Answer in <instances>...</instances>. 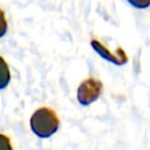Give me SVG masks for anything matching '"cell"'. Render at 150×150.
I'll return each instance as SVG.
<instances>
[{
  "instance_id": "obj_6",
  "label": "cell",
  "mask_w": 150,
  "mask_h": 150,
  "mask_svg": "<svg viewBox=\"0 0 150 150\" xmlns=\"http://www.w3.org/2000/svg\"><path fill=\"white\" fill-rule=\"evenodd\" d=\"M7 20H6V16H5V13L2 9H0V39L2 36H5V34L7 33Z\"/></svg>"
},
{
  "instance_id": "obj_5",
  "label": "cell",
  "mask_w": 150,
  "mask_h": 150,
  "mask_svg": "<svg viewBox=\"0 0 150 150\" xmlns=\"http://www.w3.org/2000/svg\"><path fill=\"white\" fill-rule=\"evenodd\" d=\"M127 2L136 9H145L150 7V0H127Z\"/></svg>"
},
{
  "instance_id": "obj_7",
  "label": "cell",
  "mask_w": 150,
  "mask_h": 150,
  "mask_svg": "<svg viewBox=\"0 0 150 150\" xmlns=\"http://www.w3.org/2000/svg\"><path fill=\"white\" fill-rule=\"evenodd\" d=\"M0 150H13L11 139L4 134H0Z\"/></svg>"
},
{
  "instance_id": "obj_3",
  "label": "cell",
  "mask_w": 150,
  "mask_h": 150,
  "mask_svg": "<svg viewBox=\"0 0 150 150\" xmlns=\"http://www.w3.org/2000/svg\"><path fill=\"white\" fill-rule=\"evenodd\" d=\"M90 46H91L94 52H96L102 59L107 60L110 63H114L116 66H123L128 62V56L122 48H117L115 50V53H112L102 42H100L96 39L90 40Z\"/></svg>"
},
{
  "instance_id": "obj_4",
  "label": "cell",
  "mask_w": 150,
  "mask_h": 150,
  "mask_svg": "<svg viewBox=\"0 0 150 150\" xmlns=\"http://www.w3.org/2000/svg\"><path fill=\"white\" fill-rule=\"evenodd\" d=\"M11 81V73L6 61L0 56V90L5 89Z\"/></svg>"
},
{
  "instance_id": "obj_1",
  "label": "cell",
  "mask_w": 150,
  "mask_h": 150,
  "mask_svg": "<svg viewBox=\"0 0 150 150\" xmlns=\"http://www.w3.org/2000/svg\"><path fill=\"white\" fill-rule=\"evenodd\" d=\"M29 125L35 136L40 138H48L59 130L60 120L53 109L41 107L32 114Z\"/></svg>"
},
{
  "instance_id": "obj_2",
  "label": "cell",
  "mask_w": 150,
  "mask_h": 150,
  "mask_svg": "<svg viewBox=\"0 0 150 150\" xmlns=\"http://www.w3.org/2000/svg\"><path fill=\"white\" fill-rule=\"evenodd\" d=\"M103 90V84L100 80L95 77H88L83 81L77 87L76 90V98L77 102L81 105H90L95 101L98 100Z\"/></svg>"
}]
</instances>
